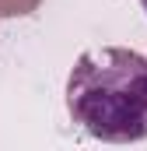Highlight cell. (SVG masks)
I'll return each mask as SVG.
<instances>
[{
  "label": "cell",
  "instance_id": "3957f363",
  "mask_svg": "<svg viewBox=\"0 0 147 151\" xmlns=\"http://www.w3.org/2000/svg\"><path fill=\"white\" fill-rule=\"evenodd\" d=\"M140 7H144V11H147V0H140Z\"/></svg>",
  "mask_w": 147,
  "mask_h": 151
},
{
  "label": "cell",
  "instance_id": "7a4b0ae2",
  "mask_svg": "<svg viewBox=\"0 0 147 151\" xmlns=\"http://www.w3.org/2000/svg\"><path fill=\"white\" fill-rule=\"evenodd\" d=\"M35 0H0V14H28Z\"/></svg>",
  "mask_w": 147,
  "mask_h": 151
},
{
  "label": "cell",
  "instance_id": "6da1fadb",
  "mask_svg": "<svg viewBox=\"0 0 147 151\" xmlns=\"http://www.w3.org/2000/svg\"><path fill=\"white\" fill-rule=\"evenodd\" d=\"M67 113L95 141H147V56L123 46L81 53L67 77Z\"/></svg>",
  "mask_w": 147,
  "mask_h": 151
}]
</instances>
